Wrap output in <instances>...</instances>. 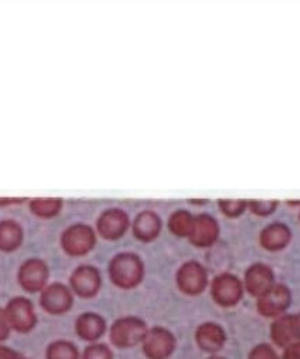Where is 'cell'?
<instances>
[{
	"label": "cell",
	"instance_id": "7c38bea8",
	"mask_svg": "<svg viewBox=\"0 0 300 359\" xmlns=\"http://www.w3.org/2000/svg\"><path fill=\"white\" fill-rule=\"evenodd\" d=\"M82 359H112V353L107 346L95 344L86 347L83 352Z\"/></svg>",
	"mask_w": 300,
	"mask_h": 359
},
{
	"label": "cell",
	"instance_id": "52a82bcc",
	"mask_svg": "<svg viewBox=\"0 0 300 359\" xmlns=\"http://www.w3.org/2000/svg\"><path fill=\"white\" fill-rule=\"evenodd\" d=\"M23 229L18 222L13 219L0 221V252L13 253L23 242Z\"/></svg>",
	"mask_w": 300,
	"mask_h": 359
},
{
	"label": "cell",
	"instance_id": "ba28073f",
	"mask_svg": "<svg viewBox=\"0 0 300 359\" xmlns=\"http://www.w3.org/2000/svg\"><path fill=\"white\" fill-rule=\"evenodd\" d=\"M96 228L103 238L115 240L122 236L124 230L126 229V217L117 210L106 211L100 216Z\"/></svg>",
	"mask_w": 300,
	"mask_h": 359
},
{
	"label": "cell",
	"instance_id": "6da1fadb",
	"mask_svg": "<svg viewBox=\"0 0 300 359\" xmlns=\"http://www.w3.org/2000/svg\"><path fill=\"white\" fill-rule=\"evenodd\" d=\"M3 311L11 331L25 334L37 327V315L35 306L28 298L22 296L13 298L8 301Z\"/></svg>",
	"mask_w": 300,
	"mask_h": 359
},
{
	"label": "cell",
	"instance_id": "5b68a950",
	"mask_svg": "<svg viewBox=\"0 0 300 359\" xmlns=\"http://www.w3.org/2000/svg\"><path fill=\"white\" fill-rule=\"evenodd\" d=\"M101 278L99 271L89 265L79 266L74 269L69 279V287L72 294L81 298L94 297L98 294Z\"/></svg>",
	"mask_w": 300,
	"mask_h": 359
},
{
	"label": "cell",
	"instance_id": "8992f818",
	"mask_svg": "<svg viewBox=\"0 0 300 359\" xmlns=\"http://www.w3.org/2000/svg\"><path fill=\"white\" fill-rule=\"evenodd\" d=\"M106 325L101 316L94 313H84L76 318L74 332L79 339L84 341H96L103 337Z\"/></svg>",
	"mask_w": 300,
	"mask_h": 359
},
{
	"label": "cell",
	"instance_id": "277c9868",
	"mask_svg": "<svg viewBox=\"0 0 300 359\" xmlns=\"http://www.w3.org/2000/svg\"><path fill=\"white\" fill-rule=\"evenodd\" d=\"M74 296L69 286L52 283L40 292V306L47 314H66L74 306Z\"/></svg>",
	"mask_w": 300,
	"mask_h": 359
},
{
	"label": "cell",
	"instance_id": "5bb4252c",
	"mask_svg": "<svg viewBox=\"0 0 300 359\" xmlns=\"http://www.w3.org/2000/svg\"><path fill=\"white\" fill-rule=\"evenodd\" d=\"M10 327H8V323H6V318H5L4 311L0 309V343L4 341L8 338L10 335Z\"/></svg>",
	"mask_w": 300,
	"mask_h": 359
},
{
	"label": "cell",
	"instance_id": "4fadbf2b",
	"mask_svg": "<svg viewBox=\"0 0 300 359\" xmlns=\"http://www.w3.org/2000/svg\"><path fill=\"white\" fill-rule=\"evenodd\" d=\"M0 359H28L21 352L16 351L13 348L0 345Z\"/></svg>",
	"mask_w": 300,
	"mask_h": 359
},
{
	"label": "cell",
	"instance_id": "9a60e30c",
	"mask_svg": "<svg viewBox=\"0 0 300 359\" xmlns=\"http://www.w3.org/2000/svg\"><path fill=\"white\" fill-rule=\"evenodd\" d=\"M27 201L25 198H0V208H8L15 205L22 204Z\"/></svg>",
	"mask_w": 300,
	"mask_h": 359
},
{
	"label": "cell",
	"instance_id": "7a4b0ae2",
	"mask_svg": "<svg viewBox=\"0 0 300 359\" xmlns=\"http://www.w3.org/2000/svg\"><path fill=\"white\" fill-rule=\"evenodd\" d=\"M96 236L89 225L74 223L63 231L60 245L66 255L72 257H84L94 248Z\"/></svg>",
	"mask_w": 300,
	"mask_h": 359
},
{
	"label": "cell",
	"instance_id": "8fae6325",
	"mask_svg": "<svg viewBox=\"0 0 300 359\" xmlns=\"http://www.w3.org/2000/svg\"><path fill=\"white\" fill-rule=\"evenodd\" d=\"M46 359H81L79 348L67 340H56L47 346Z\"/></svg>",
	"mask_w": 300,
	"mask_h": 359
},
{
	"label": "cell",
	"instance_id": "30bf717a",
	"mask_svg": "<svg viewBox=\"0 0 300 359\" xmlns=\"http://www.w3.org/2000/svg\"><path fill=\"white\" fill-rule=\"evenodd\" d=\"M63 208L60 198H35L29 201V210L34 216L41 219H51L57 217Z\"/></svg>",
	"mask_w": 300,
	"mask_h": 359
},
{
	"label": "cell",
	"instance_id": "3957f363",
	"mask_svg": "<svg viewBox=\"0 0 300 359\" xmlns=\"http://www.w3.org/2000/svg\"><path fill=\"white\" fill-rule=\"evenodd\" d=\"M50 269L41 259L32 257L22 262L17 273V282L29 294H40L48 285Z\"/></svg>",
	"mask_w": 300,
	"mask_h": 359
},
{
	"label": "cell",
	"instance_id": "9c48e42d",
	"mask_svg": "<svg viewBox=\"0 0 300 359\" xmlns=\"http://www.w3.org/2000/svg\"><path fill=\"white\" fill-rule=\"evenodd\" d=\"M110 272H111V277L115 284H118L120 286H129L135 279L136 267H135L131 257L120 255V257H115V260L112 262Z\"/></svg>",
	"mask_w": 300,
	"mask_h": 359
}]
</instances>
